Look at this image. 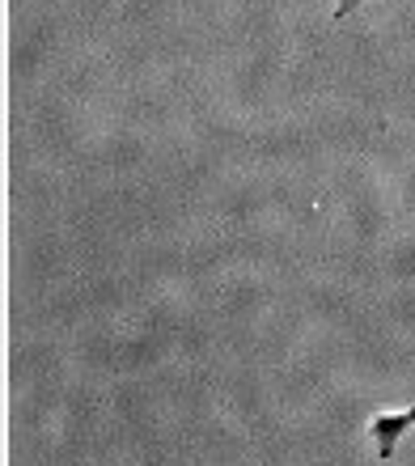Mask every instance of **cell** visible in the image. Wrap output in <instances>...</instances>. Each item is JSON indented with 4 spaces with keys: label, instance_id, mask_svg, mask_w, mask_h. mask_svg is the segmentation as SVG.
I'll list each match as a JSON object with an SVG mask.
<instances>
[{
    "label": "cell",
    "instance_id": "cell-2",
    "mask_svg": "<svg viewBox=\"0 0 415 466\" xmlns=\"http://www.w3.org/2000/svg\"><path fill=\"white\" fill-rule=\"evenodd\" d=\"M360 5H365V0H339V5H335V22H339V17H348V13H356Z\"/></svg>",
    "mask_w": 415,
    "mask_h": 466
},
{
    "label": "cell",
    "instance_id": "cell-1",
    "mask_svg": "<svg viewBox=\"0 0 415 466\" xmlns=\"http://www.w3.org/2000/svg\"><path fill=\"white\" fill-rule=\"evenodd\" d=\"M415 429V407H403V411H378L369 416V441L378 450V458H394L399 441Z\"/></svg>",
    "mask_w": 415,
    "mask_h": 466
}]
</instances>
